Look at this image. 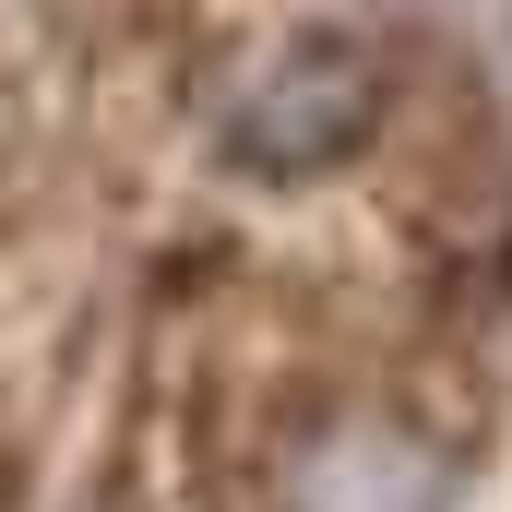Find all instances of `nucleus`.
<instances>
[{"label":"nucleus","instance_id":"2","mask_svg":"<svg viewBox=\"0 0 512 512\" xmlns=\"http://www.w3.org/2000/svg\"><path fill=\"white\" fill-rule=\"evenodd\" d=\"M310 512H429V465L405 441H346V453H322Z\"/></svg>","mask_w":512,"mask_h":512},{"label":"nucleus","instance_id":"1","mask_svg":"<svg viewBox=\"0 0 512 512\" xmlns=\"http://www.w3.org/2000/svg\"><path fill=\"white\" fill-rule=\"evenodd\" d=\"M358 48H310V60H286V84L262 96L239 143H251L262 167H322V155H346V131H358Z\"/></svg>","mask_w":512,"mask_h":512}]
</instances>
